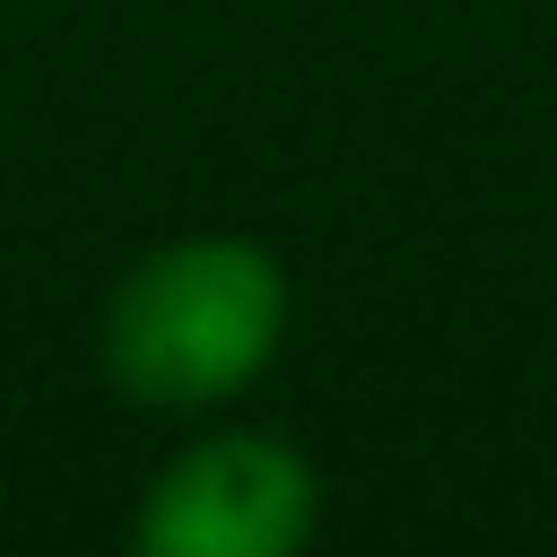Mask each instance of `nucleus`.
Masks as SVG:
<instances>
[{
  "instance_id": "nucleus-1",
  "label": "nucleus",
  "mask_w": 557,
  "mask_h": 557,
  "mask_svg": "<svg viewBox=\"0 0 557 557\" xmlns=\"http://www.w3.org/2000/svg\"><path fill=\"white\" fill-rule=\"evenodd\" d=\"M287 339V270L252 235H174L104 296V374L148 409H226Z\"/></svg>"
},
{
  "instance_id": "nucleus-2",
  "label": "nucleus",
  "mask_w": 557,
  "mask_h": 557,
  "mask_svg": "<svg viewBox=\"0 0 557 557\" xmlns=\"http://www.w3.org/2000/svg\"><path fill=\"white\" fill-rule=\"evenodd\" d=\"M313 522H322L313 461L261 426H218L148 479V496L131 513V548H148V557H296L313 540Z\"/></svg>"
}]
</instances>
